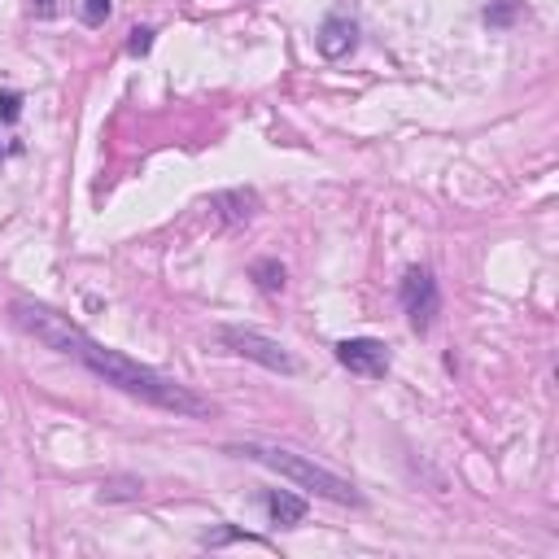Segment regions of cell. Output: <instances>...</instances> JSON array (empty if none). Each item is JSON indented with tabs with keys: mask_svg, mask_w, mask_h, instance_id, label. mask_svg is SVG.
<instances>
[{
	"mask_svg": "<svg viewBox=\"0 0 559 559\" xmlns=\"http://www.w3.org/2000/svg\"><path fill=\"white\" fill-rule=\"evenodd\" d=\"M9 311H14L18 328H27L31 337L44 341L49 350L83 363L92 376H101L105 385L123 389V394L149 402V407H162V411H175V415H193V420H201V415H214L210 398L193 394L188 385H180L175 376L158 372V367L127 359L123 350H110V346H101V341H92L88 332L75 324V319L62 315V311H53V306L31 302V297H14V306H9Z\"/></svg>",
	"mask_w": 559,
	"mask_h": 559,
	"instance_id": "1",
	"label": "cell"
},
{
	"mask_svg": "<svg viewBox=\"0 0 559 559\" xmlns=\"http://www.w3.org/2000/svg\"><path fill=\"white\" fill-rule=\"evenodd\" d=\"M228 450H232V455H245V459L263 463V468H271V472H280V477H289L293 485H302V490H315L319 498H328V503H346V507H359V503H363V494L354 490V485H350L346 477H337V472L319 468L315 459L293 455V450H284V446H267V442H232Z\"/></svg>",
	"mask_w": 559,
	"mask_h": 559,
	"instance_id": "2",
	"label": "cell"
},
{
	"mask_svg": "<svg viewBox=\"0 0 559 559\" xmlns=\"http://www.w3.org/2000/svg\"><path fill=\"white\" fill-rule=\"evenodd\" d=\"M219 341H223V346H228L232 354H241V359L263 363L267 372H284V376L297 372V359H293V354L284 350L280 341H271V337H263V332H254V328L223 324V328H219Z\"/></svg>",
	"mask_w": 559,
	"mask_h": 559,
	"instance_id": "3",
	"label": "cell"
},
{
	"mask_svg": "<svg viewBox=\"0 0 559 559\" xmlns=\"http://www.w3.org/2000/svg\"><path fill=\"white\" fill-rule=\"evenodd\" d=\"M402 306H407L415 332L433 328L437 311H442V293H437V280L428 267H411L407 276H402Z\"/></svg>",
	"mask_w": 559,
	"mask_h": 559,
	"instance_id": "4",
	"label": "cell"
},
{
	"mask_svg": "<svg viewBox=\"0 0 559 559\" xmlns=\"http://www.w3.org/2000/svg\"><path fill=\"white\" fill-rule=\"evenodd\" d=\"M337 363L350 367L354 376L380 380V376H389V346L376 337H346V341H337Z\"/></svg>",
	"mask_w": 559,
	"mask_h": 559,
	"instance_id": "5",
	"label": "cell"
},
{
	"mask_svg": "<svg viewBox=\"0 0 559 559\" xmlns=\"http://www.w3.org/2000/svg\"><path fill=\"white\" fill-rule=\"evenodd\" d=\"M210 210L219 223H228V228H241L258 214V193L254 188H228V193H214L210 197Z\"/></svg>",
	"mask_w": 559,
	"mask_h": 559,
	"instance_id": "6",
	"label": "cell"
},
{
	"mask_svg": "<svg viewBox=\"0 0 559 559\" xmlns=\"http://www.w3.org/2000/svg\"><path fill=\"white\" fill-rule=\"evenodd\" d=\"M315 44H319V53H324V57H332V62H337V57L354 53V44H359V31H354V22H350V18L332 14V18H324V27H319Z\"/></svg>",
	"mask_w": 559,
	"mask_h": 559,
	"instance_id": "7",
	"label": "cell"
},
{
	"mask_svg": "<svg viewBox=\"0 0 559 559\" xmlns=\"http://www.w3.org/2000/svg\"><path fill=\"white\" fill-rule=\"evenodd\" d=\"M267 511H271V520H276L280 529H293V525H302L306 520V498H297L289 490H271L267 494Z\"/></svg>",
	"mask_w": 559,
	"mask_h": 559,
	"instance_id": "8",
	"label": "cell"
},
{
	"mask_svg": "<svg viewBox=\"0 0 559 559\" xmlns=\"http://www.w3.org/2000/svg\"><path fill=\"white\" fill-rule=\"evenodd\" d=\"M249 276L258 280V289H263V293H280L284 284H289V280H284V267L276 263V258H258V263L249 267Z\"/></svg>",
	"mask_w": 559,
	"mask_h": 559,
	"instance_id": "9",
	"label": "cell"
},
{
	"mask_svg": "<svg viewBox=\"0 0 559 559\" xmlns=\"http://www.w3.org/2000/svg\"><path fill=\"white\" fill-rule=\"evenodd\" d=\"M516 14H520L516 0H490V5H485V22H490V27H511Z\"/></svg>",
	"mask_w": 559,
	"mask_h": 559,
	"instance_id": "10",
	"label": "cell"
},
{
	"mask_svg": "<svg viewBox=\"0 0 559 559\" xmlns=\"http://www.w3.org/2000/svg\"><path fill=\"white\" fill-rule=\"evenodd\" d=\"M118 498H140V481H110V485H101V503H118Z\"/></svg>",
	"mask_w": 559,
	"mask_h": 559,
	"instance_id": "11",
	"label": "cell"
},
{
	"mask_svg": "<svg viewBox=\"0 0 559 559\" xmlns=\"http://www.w3.org/2000/svg\"><path fill=\"white\" fill-rule=\"evenodd\" d=\"M79 18L88 22V27H101V22L110 18V0H83V5H79Z\"/></svg>",
	"mask_w": 559,
	"mask_h": 559,
	"instance_id": "12",
	"label": "cell"
},
{
	"mask_svg": "<svg viewBox=\"0 0 559 559\" xmlns=\"http://www.w3.org/2000/svg\"><path fill=\"white\" fill-rule=\"evenodd\" d=\"M149 49H153V31H149V27H136L132 40H127V53H132V57H145Z\"/></svg>",
	"mask_w": 559,
	"mask_h": 559,
	"instance_id": "13",
	"label": "cell"
},
{
	"mask_svg": "<svg viewBox=\"0 0 559 559\" xmlns=\"http://www.w3.org/2000/svg\"><path fill=\"white\" fill-rule=\"evenodd\" d=\"M18 114H22V97H18V92H0V118H5V123H14Z\"/></svg>",
	"mask_w": 559,
	"mask_h": 559,
	"instance_id": "14",
	"label": "cell"
},
{
	"mask_svg": "<svg viewBox=\"0 0 559 559\" xmlns=\"http://www.w3.org/2000/svg\"><path fill=\"white\" fill-rule=\"evenodd\" d=\"M35 14H40V18H53V14H57V0H40V5H35Z\"/></svg>",
	"mask_w": 559,
	"mask_h": 559,
	"instance_id": "15",
	"label": "cell"
},
{
	"mask_svg": "<svg viewBox=\"0 0 559 559\" xmlns=\"http://www.w3.org/2000/svg\"><path fill=\"white\" fill-rule=\"evenodd\" d=\"M0 153H5V149H0Z\"/></svg>",
	"mask_w": 559,
	"mask_h": 559,
	"instance_id": "16",
	"label": "cell"
}]
</instances>
